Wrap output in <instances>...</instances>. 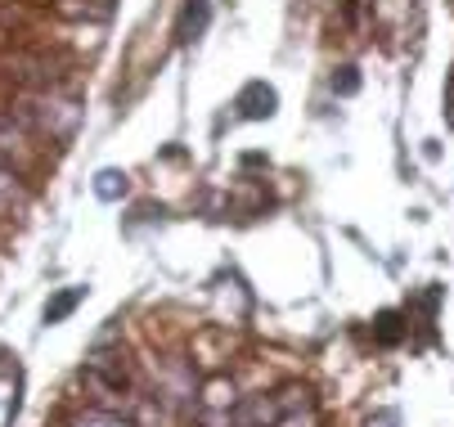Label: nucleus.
I'll list each match as a JSON object with an SVG mask.
<instances>
[{"mask_svg":"<svg viewBox=\"0 0 454 427\" xmlns=\"http://www.w3.org/2000/svg\"><path fill=\"white\" fill-rule=\"evenodd\" d=\"M14 113L32 127V136H50V140H73L77 127H82V104H77V99H63V95L50 90V86L23 95Z\"/></svg>","mask_w":454,"mask_h":427,"instance_id":"f257e3e1","label":"nucleus"},{"mask_svg":"<svg viewBox=\"0 0 454 427\" xmlns=\"http://www.w3.org/2000/svg\"><path fill=\"white\" fill-rule=\"evenodd\" d=\"M0 158H14V162H27L32 158V127L14 108L0 113Z\"/></svg>","mask_w":454,"mask_h":427,"instance_id":"f03ea898","label":"nucleus"},{"mask_svg":"<svg viewBox=\"0 0 454 427\" xmlns=\"http://www.w3.org/2000/svg\"><path fill=\"white\" fill-rule=\"evenodd\" d=\"M275 90L266 86V82H252L243 95H239V108H243V117H270L275 113Z\"/></svg>","mask_w":454,"mask_h":427,"instance_id":"7ed1b4c3","label":"nucleus"},{"mask_svg":"<svg viewBox=\"0 0 454 427\" xmlns=\"http://www.w3.org/2000/svg\"><path fill=\"white\" fill-rule=\"evenodd\" d=\"M86 301V288H63V292H54L50 301H45V324H63L77 307Z\"/></svg>","mask_w":454,"mask_h":427,"instance_id":"20e7f679","label":"nucleus"},{"mask_svg":"<svg viewBox=\"0 0 454 427\" xmlns=\"http://www.w3.org/2000/svg\"><path fill=\"white\" fill-rule=\"evenodd\" d=\"M27 203V185L14 167L0 162V207H23Z\"/></svg>","mask_w":454,"mask_h":427,"instance_id":"39448f33","label":"nucleus"},{"mask_svg":"<svg viewBox=\"0 0 454 427\" xmlns=\"http://www.w3.org/2000/svg\"><path fill=\"white\" fill-rule=\"evenodd\" d=\"M95 194H99L104 203H117V198L126 194V171H113V167L99 171V175H95Z\"/></svg>","mask_w":454,"mask_h":427,"instance_id":"423d86ee","label":"nucleus"},{"mask_svg":"<svg viewBox=\"0 0 454 427\" xmlns=\"http://www.w3.org/2000/svg\"><path fill=\"white\" fill-rule=\"evenodd\" d=\"M59 14H68V19H108L113 5H90V0H59Z\"/></svg>","mask_w":454,"mask_h":427,"instance_id":"0eeeda50","label":"nucleus"},{"mask_svg":"<svg viewBox=\"0 0 454 427\" xmlns=\"http://www.w3.org/2000/svg\"><path fill=\"white\" fill-rule=\"evenodd\" d=\"M73 427H131V423L117 418V414H108V409H86V414L73 418Z\"/></svg>","mask_w":454,"mask_h":427,"instance_id":"6e6552de","label":"nucleus"},{"mask_svg":"<svg viewBox=\"0 0 454 427\" xmlns=\"http://www.w3.org/2000/svg\"><path fill=\"white\" fill-rule=\"evenodd\" d=\"M360 82H356V68H342V77H333V90H342V95H351Z\"/></svg>","mask_w":454,"mask_h":427,"instance_id":"1a4fd4ad","label":"nucleus"},{"mask_svg":"<svg viewBox=\"0 0 454 427\" xmlns=\"http://www.w3.org/2000/svg\"><path fill=\"white\" fill-rule=\"evenodd\" d=\"M275 427H315V418H310V414H306V418H301V414H288V418H279Z\"/></svg>","mask_w":454,"mask_h":427,"instance_id":"9d476101","label":"nucleus"},{"mask_svg":"<svg viewBox=\"0 0 454 427\" xmlns=\"http://www.w3.org/2000/svg\"><path fill=\"white\" fill-rule=\"evenodd\" d=\"M193 10H199V14H207V0H189V10H184V19H189Z\"/></svg>","mask_w":454,"mask_h":427,"instance_id":"9b49d317","label":"nucleus"}]
</instances>
